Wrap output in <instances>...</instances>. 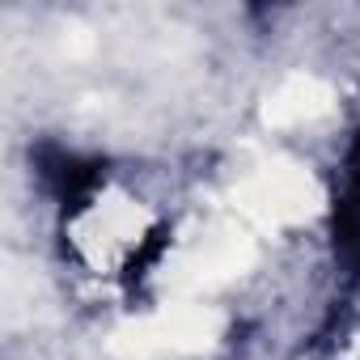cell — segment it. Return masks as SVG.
I'll list each match as a JSON object with an SVG mask.
<instances>
[{
	"label": "cell",
	"mask_w": 360,
	"mask_h": 360,
	"mask_svg": "<svg viewBox=\"0 0 360 360\" xmlns=\"http://www.w3.org/2000/svg\"><path fill=\"white\" fill-rule=\"evenodd\" d=\"M233 204L250 225L280 229V225L309 221L322 204V191H318L309 169H301L292 161H263L259 169H250L238 183Z\"/></svg>",
	"instance_id": "1"
},
{
	"label": "cell",
	"mask_w": 360,
	"mask_h": 360,
	"mask_svg": "<svg viewBox=\"0 0 360 360\" xmlns=\"http://www.w3.org/2000/svg\"><path fill=\"white\" fill-rule=\"evenodd\" d=\"M221 339V314L208 305H165L123 330H115V352L127 360H169L191 356Z\"/></svg>",
	"instance_id": "2"
},
{
	"label": "cell",
	"mask_w": 360,
	"mask_h": 360,
	"mask_svg": "<svg viewBox=\"0 0 360 360\" xmlns=\"http://www.w3.org/2000/svg\"><path fill=\"white\" fill-rule=\"evenodd\" d=\"M250 263H255V242L238 229H217L183 250L174 284L178 288H217V284L242 276Z\"/></svg>",
	"instance_id": "3"
},
{
	"label": "cell",
	"mask_w": 360,
	"mask_h": 360,
	"mask_svg": "<svg viewBox=\"0 0 360 360\" xmlns=\"http://www.w3.org/2000/svg\"><path fill=\"white\" fill-rule=\"evenodd\" d=\"M330 106H335V89H330L322 77H314V72H292V77H284V81L267 94V102H263V123H267V127H301V123H314V119L330 115Z\"/></svg>",
	"instance_id": "4"
},
{
	"label": "cell",
	"mask_w": 360,
	"mask_h": 360,
	"mask_svg": "<svg viewBox=\"0 0 360 360\" xmlns=\"http://www.w3.org/2000/svg\"><path fill=\"white\" fill-rule=\"evenodd\" d=\"M144 229H148L144 208H136V204L123 200V195H106V200L85 217V225H81L85 242L94 238V246H89L94 259H115V255L131 250Z\"/></svg>",
	"instance_id": "5"
}]
</instances>
